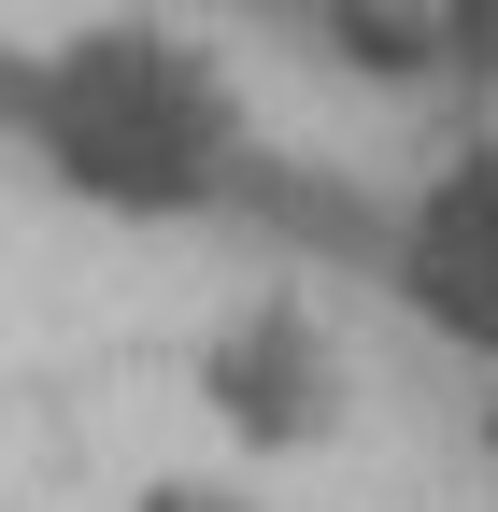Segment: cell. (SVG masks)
<instances>
[{"label": "cell", "mask_w": 498, "mask_h": 512, "mask_svg": "<svg viewBox=\"0 0 498 512\" xmlns=\"http://www.w3.org/2000/svg\"><path fill=\"white\" fill-rule=\"evenodd\" d=\"M114 512H271V484L214 456V470H143L129 498H114Z\"/></svg>", "instance_id": "4"}, {"label": "cell", "mask_w": 498, "mask_h": 512, "mask_svg": "<svg viewBox=\"0 0 498 512\" xmlns=\"http://www.w3.org/2000/svg\"><path fill=\"white\" fill-rule=\"evenodd\" d=\"M29 171L100 228H200L257 171V86L185 15H86L29 57Z\"/></svg>", "instance_id": "1"}, {"label": "cell", "mask_w": 498, "mask_h": 512, "mask_svg": "<svg viewBox=\"0 0 498 512\" xmlns=\"http://www.w3.org/2000/svg\"><path fill=\"white\" fill-rule=\"evenodd\" d=\"M484 484H498V370H484Z\"/></svg>", "instance_id": "5"}, {"label": "cell", "mask_w": 498, "mask_h": 512, "mask_svg": "<svg viewBox=\"0 0 498 512\" xmlns=\"http://www.w3.org/2000/svg\"><path fill=\"white\" fill-rule=\"evenodd\" d=\"M399 299L427 342H456L470 370H498V128L427 157V185L399 200Z\"/></svg>", "instance_id": "3"}, {"label": "cell", "mask_w": 498, "mask_h": 512, "mask_svg": "<svg viewBox=\"0 0 498 512\" xmlns=\"http://www.w3.org/2000/svg\"><path fill=\"white\" fill-rule=\"evenodd\" d=\"M185 399H200V427L228 441V470H314L328 441L356 427L370 370H356V328L314 285H257V299H228L200 328Z\"/></svg>", "instance_id": "2"}]
</instances>
